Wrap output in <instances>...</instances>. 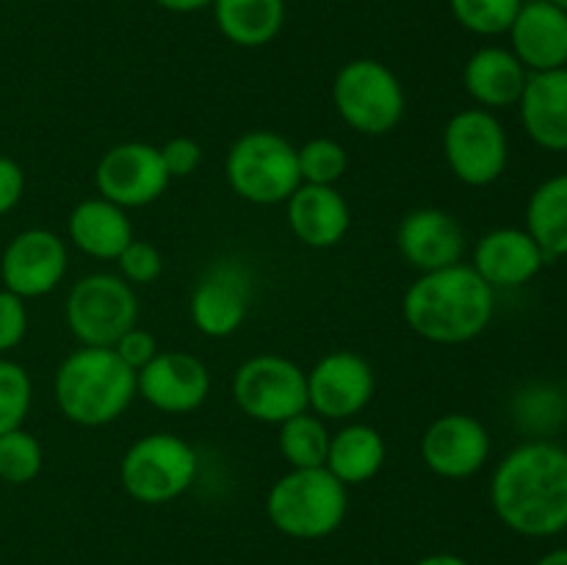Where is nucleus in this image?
<instances>
[{
    "label": "nucleus",
    "instance_id": "4c0bfd02",
    "mask_svg": "<svg viewBox=\"0 0 567 565\" xmlns=\"http://www.w3.org/2000/svg\"><path fill=\"white\" fill-rule=\"evenodd\" d=\"M155 3L166 11H175V14H192L205 6H214V0H155Z\"/></svg>",
    "mask_w": 567,
    "mask_h": 565
},
{
    "label": "nucleus",
    "instance_id": "f8f14e48",
    "mask_svg": "<svg viewBox=\"0 0 567 565\" xmlns=\"http://www.w3.org/2000/svg\"><path fill=\"white\" fill-rule=\"evenodd\" d=\"M374 397V371L358 352L338 349L308 371V408L321 419L358 415Z\"/></svg>",
    "mask_w": 567,
    "mask_h": 565
},
{
    "label": "nucleus",
    "instance_id": "aec40b11",
    "mask_svg": "<svg viewBox=\"0 0 567 565\" xmlns=\"http://www.w3.org/2000/svg\"><path fill=\"white\" fill-rule=\"evenodd\" d=\"M526 136L548 153H567V66L529 72L518 100Z\"/></svg>",
    "mask_w": 567,
    "mask_h": 565
},
{
    "label": "nucleus",
    "instance_id": "ddd939ff",
    "mask_svg": "<svg viewBox=\"0 0 567 565\" xmlns=\"http://www.w3.org/2000/svg\"><path fill=\"white\" fill-rule=\"evenodd\" d=\"M66 244L61 236L44 227L17 233L3 249L0 258V277H3L6 291L17 294L22 299L44 297L55 291L66 275Z\"/></svg>",
    "mask_w": 567,
    "mask_h": 565
},
{
    "label": "nucleus",
    "instance_id": "20e7f679",
    "mask_svg": "<svg viewBox=\"0 0 567 565\" xmlns=\"http://www.w3.org/2000/svg\"><path fill=\"white\" fill-rule=\"evenodd\" d=\"M349 493L338 476L321 469H291L266 496L271 526L293 541H321L343 524Z\"/></svg>",
    "mask_w": 567,
    "mask_h": 565
},
{
    "label": "nucleus",
    "instance_id": "6e6552de",
    "mask_svg": "<svg viewBox=\"0 0 567 565\" xmlns=\"http://www.w3.org/2000/svg\"><path fill=\"white\" fill-rule=\"evenodd\" d=\"M66 327L81 347H114L138 319L131 282L116 275H86L66 294Z\"/></svg>",
    "mask_w": 567,
    "mask_h": 565
},
{
    "label": "nucleus",
    "instance_id": "1a4fd4ad",
    "mask_svg": "<svg viewBox=\"0 0 567 565\" xmlns=\"http://www.w3.org/2000/svg\"><path fill=\"white\" fill-rule=\"evenodd\" d=\"M443 155L460 183L493 186L507 172L509 138L498 116L487 109H463L443 127Z\"/></svg>",
    "mask_w": 567,
    "mask_h": 565
},
{
    "label": "nucleus",
    "instance_id": "f3484780",
    "mask_svg": "<svg viewBox=\"0 0 567 565\" xmlns=\"http://www.w3.org/2000/svg\"><path fill=\"white\" fill-rule=\"evenodd\" d=\"M396 247L421 275L460 264L465 253L463 225L449 210L415 208L399 222Z\"/></svg>",
    "mask_w": 567,
    "mask_h": 565
},
{
    "label": "nucleus",
    "instance_id": "7c9ffc66",
    "mask_svg": "<svg viewBox=\"0 0 567 565\" xmlns=\"http://www.w3.org/2000/svg\"><path fill=\"white\" fill-rule=\"evenodd\" d=\"M44 463L42 446L31 432L11 430L0 435V480L9 485H28L39 476Z\"/></svg>",
    "mask_w": 567,
    "mask_h": 565
},
{
    "label": "nucleus",
    "instance_id": "9b49d317",
    "mask_svg": "<svg viewBox=\"0 0 567 565\" xmlns=\"http://www.w3.org/2000/svg\"><path fill=\"white\" fill-rule=\"evenodd\" d=\"M161 150L144 142H122L103 153L94 170L97 194L120 208H144L169 186Z\"/></svg>",
    "mask_w": 567,
    "mask_h": 565
},
{
    "label": "nucleus",
    "instance_id": "72a5a7b5",
    "mask_svg": "<svg viewBox=\"0 0 567 565\" xmlns=\"http://www.w3.org/2000/svg\"><path fill=\"white\" fill-rule=\"evenodd\" d=\"M28 332L25 299L11 291H0V355L14 349Z\"/></svg>",
    "mask_w": 567,
    "mask_h": 565
},
{
    "label": "nucleus",
    "instance_id": "c9c22d12",
    "mask_svg": "<svg viewBox=\"0 0 567 565\" xmlns=\"http://www.w3.org/2000/svg\"><path fill=\"white\" fill-rule=\"evenodd\" d=\"M111 349H114L133 371L144 369V366L158 355V343H155V338L150 336L147 330H142V327H131V330H127Z\"/></svg>",
    "mask_w": 567,
    "mask_h": 565
},
{
    "label": "nucleus",
    "instance_id": "a211bd4d",
    "mask_svg": "<svg viewBox=\"0 0 567 565\" xmlns=\"http://www.w3.org/2000/svg\"><path fill=\"white\" fill-rule=\"evenodd\" d=\"M548 258L526 227H496L485 233L474 249V269L487 286L520 288L535 280Z\"/></svg>",
    "mask_w": 567,
    "mask_h": 565
},
{
    "label": "nucleus",
    "instance_id": "b1692460",
    "mask_svg": "<svg viewBox=\"0 0 567 565\" xmlns=\"http://www.w3.org/2000/svg\"><path fill=\"white\" fill-rule=\"evenodd\" d=\"M214 17L233 44L264 48L286 22V0H214Z\"/></svg>",
    "mask_w": 567,
    "mask_h": 565
},
{
    "label": "nucleus",
    "instance_id": "4be33fe9",
    "mask_svg": "<svg viewBox=\"0 0 567 565\" xmlns=\"http://www.w3.org/2000/svg\"><path fill=\"white\" fill-rule=\"evenodd\" d=\"M526 78L529 70L518 61V55L509 48H498V44H487L480 48L463 70L465 92L471 94L480 109L498 111L518 105L520 94H524Z\"/></svg>",
    "mask_w": 567,
    "mask_h": 565
},
{
    "label": "nucleus",
    "instance_id": "c85d7f7f",
    "mask_svg": "<svg viewBox=\"0 0 567 565\" xmlns=\"http://www.w3.org/2000/svg\"><path fill=\"white\" fill-rule=\"evenodd\" d=\"M524 0H449L452 17L476 37H502L518 17Z\"/></svg>",
    "mask_w": 567,
    "mask_h": 565
},
{
    "label": "nucleus",
    "instance_id": "9d476101",
    "mask_svg": "<svg viewBox=\"0 0 567 565\" xmlns=\"http://www.w3.org/2000/svg\"><path fill=\"white\" fill-rule=\"evenodd\" d=\"M233 399L249 419L280 427L308 410V374L282 355H255L233 374Z\"/></svg>",
    "mask_w": 567,
    "mask_h": 565
},
{
    "label": "nucleus",
    "instance_id": "dca6fc26",
    "mask_svg": "<svg viewBox=\"0 0 567 565\" xmlns=\"http://www.w3.org/2000/svg\"><path fill=\"white\" fill-rule=\"evenodd\" d=\"M210 374L188 352H158L136 371V393L164 413H192L208 399Z\"/></svg>",
    "mask_w": 567,
    "mask_h": 565
},
{
    "label": "nucleus",
    "instance_id": "4468645a",
    "mask_svg": "<svg viewBox=\"0 0 567 565\" xmlns=\"http://www.w3.org/2000/svg\"><path fill=\"white\" fill-rule=\"evenodd\" d=\"M421 458L443 480H468L491 458V435L474 415L446 413L426 427Z\"/></svg>",
    "mask_w": 567,
    "mask_h": 565
},
{
    "label": "nucleus",
    "instance_id": "412c9836",
    "mask_svg": "<svg viewBox=\"0 0 567 565\" xmlns=\"http://www.w3.org/2000/svg\"><path fill=\"white\" fill-rule=\"evenodd\" d=\"M288 225L291 233L313 249L336 247L349 230V205L336 186H313L302 183L291 197L286 199Z\"/></svg>",
    "mask_w": 567,
    "mask_h": 565
},
{
    "label": "nucleus",
    "instance_id": "c756f323",
    "mask_svg": "<svg viewBox=\"0 0 567 565\" xmlns=\"http://www.w3.org/2000/svg\"><path fill=\"white\" fill-rule=\"evenodd\" d=\"M297 161L302 183H313V186H336L349 170V155L343 144L327 136L310 138L302 147H297Z\"/></svg>",
    "mask_w": 567,
    "mask_h": 565
},
{
    "label": "nucleus",
    "instance_id": "7ed1b4c3",
    "mask_svg": "<svg viewBox=\"0 0 567 565\" xmlns=\"http://www.w3.org/2000/svg\"><path fill=\"white\" fill-rule=\"evenodd\" d=\"M55 404L72 424L103 427L120 419L136 397V371L111 347H81L61 360Z\"/></svg>",
    "mask_w": 567,
    "mask_h": 565
},
{
    "label": "nucleus",
    "instance_id": "39448f33",
    "mask_svg": "<svg viewBox=\"0 0 567 565\" xmlns=\"http://www.w3.org/2000/svg\"><path fill=\"white\" fill-rule=\"evenodd\" d=\"M233 192L252 205H280L302 186L297 147L275 131H249L233 142L225 161Z\"/></svg>",
    "mask_w": 567,
    "mask_h": 565
},
{
    "label": "nucleus",
    "instance_id": "f03ea898",
    "mask_svg": "<svg viewBox=\"0 0 567 565\" xmlns=\"http://www.w3.org/2000/svg\"><path fill=\"white\" fill-rule=\"evenodd\" d=\"M493 310L496 291L468 264L426 271L402 299V316L410 330L441 347L480 338L491 325Z\"/></svg>",
    "mask_w": 567,
    "mask_h": 565
},
{
    "label": "nucleus",
    "instance_id": "5701e85b",
    "mask_svg": "<svg viewBox=\"0 0 567 565\" xmlns=\"http://www.w3.org/2000/svg\"><path fill=\"white\" fill-rule=\"evenodd\" d=\"M72 244L97 260H116L133 242V225L125 208L103 197H89L72 208L66 222Z\"/></svg>",
    "mask_w": 567,
    "mask_h": 565
},
{
    "label": "nucleus",
    "instance_id": "6ab92c4d",
    "mask_svg": "<svg viewBox=\"0 0 567 565\" xmlns=\"http://www.w3.org/2000/svg\"><path fill=\"white\" fill-rule=\"evenodd\" d=\"M509 50L529 72L567 66V11L551 0H529L509 25Z\"/></svg>",
    "mask_w": 567,
    "mask_h": 565
},
{
    "label": "nucleus",
    "instance_id": "79ce46f5",
    "mask_svg": "<svg viewBox=\"0 0 567 565\" xmlns=\"http://www.w3.org/2000/svg\"><path fill=\"white\" fill-rule=\"evenodd\" d=\"M563 391H565V399H567V380H565V388H563Z\"/></svg>",
    "mask_w": 567,
    "mask_h": 565
},
{
    "label": "nucleus",
    "instance_id": "0eeeda50",
    "mask_svg": "<svg viewBox=\"0 0 567 565\" xmlns=\"http://www.w3.org/2000/svg\"><path fill=\"white\" fill-rule=\"evenodd\" d=\"M197 452L172 432H153L133 443L120 463V482L142 504H166L197 480Z\"/></svg>",
    "mask_w": 567,
    "mask_h": 565
},
{
    "label": "nucleus",
    "instance_id": "393cba45",
    "mask_svg": "<svg viewBox=\"0 0 567 565\" xmlns=\"http://www.w3.org/2000/svg\"><path fill=\"white\" fill-rule=\"evenodd\" d=\"M385 441L369 424H349L330 438L324 469L343 485H360L380 474L385 463Z\"/></svg>",
    "mask_w": 567,
    "mask_h": 565
},
{
    "label": "nucleus",
    "instance_id": "ea45409f",
    "mask_svg": "<svg viewBox=\"0 0 567 565\" xmlns=\"http://www.w3.org/2000/svg\"><path fill=\"white\" fill-rule=\"evenodd\" d=\"M535 565H567V548H554V552L543 554Z\"/></svg>",
    "mask_w": 567,
    "mask_h": 565
},
{
    "label": "nucleus",
    "instance_id": "423d86ee",
    "mask_svg": "<svg viewBox=\"0 0 567 565\" xmlns=\"http://www.w3.org/2000/svg\"><path fill=\"white\" fill-rule=\"evenodd\" d=\"M332 103L341 120L363 136H385L402 122L408 97L391 66L377 59H354L332 81Z\"/></svg>",
    "mask_w": 567,
    "mask_h": 565
},
{
    "label": "nucleus",
    "instance_id": "bb28decb",
    "mask_svg": "<svg viewBox=\"0 0 567 565\" xmlns=\"http://www.w3.org/2000/svg\"><path fill=\"white\" fill-rule=\"evenodd\" d=\"M330 430L316 413H297L280 424V452L291 469H321L330 452Z\"/></svg>",
    "mask_w": 567,
    "mask_h": 565
},
{
    "label": "nucleus",
    "instance_id": "e433bc0d",
    "mask_svg": "<svg viewBox=\"0 0 567 565\" xmlns=\"http://www.w3.org/2000/svg\"><path fill=\"white\" fill-rule=\"evenodd\" d=\"M25 192V172L9 155H0V216L9 214Z\"/></svg>",
    "mask_w": 567,
    "mask_h": 565
},
{
    "label": "nucleus",
    "instance_id": "f257e3e1",
    "mask_svg": "<svg viewBox=\"0 0 567 565\" xmlns=\"http://www.w3.org/2000/svg\"><path fill=\"white\" fill-rule=\"evenodd\" d=\"M491 504L504 526L524 537L567 530V449L532 438L507 452L491 480Z\"/></svg>",
    "mask_w": 567,
    "mask_h": 565
},
{
    "label": "nucleus",
    "instance_id": "58836bf2",
    "mask_svg": "<svg viewBox=\"0 0 567 565\" xmlns=\"http://www.w3.org/2000/svg\"><path fill=\"white\" fill-rule=\"evenodd\" d=\"M415 565H471V563L460 557V554L437 552V554H430V557H421Z\"/></svg>",
    "mask_w": 567,
    "mask_h": 565
},
{
    "label": "nucleus",
    "instance_id": "a878e982",
    "mask_svg": "<svg viewBox=\"0 0 567 565\" xmlns=\"http://www.w3.org/2000/svg\"><path fill=\"white\" fill-rule=\"evenodd\" d=\"M526 230L548 260L567 258V172L546 177L526 203Z\"/></svg>",
    "mask_w": 567,
    "mask_h": 565
},
{
    "label": "nucleus",
    "instance_id": "2eb2a0df",
    "mask_svg": "<svg viewBox=\"0 0 567 565\" xmlns=\"http://www.w3.org/2000/svg\"><path fill=\"white\" fill-rule=\"evenodd\" d=\"M249 271L238 260L210 266L192 294V321L203 336L227 338L244 325L249 310Z\"/></svg>",
    "mask_w": 567,
    "mask_h": 565
},
{
    "label": "nucleus",
    "instance_id": "473e14b6",
    "mask_svg": "<svg viewBox=\"0 0 567 565\" xmlns=\"http://www.w3.org/2000/svg\"><path fill=\"white\" fill-rule=\"evenodd\" d=\"M116 264H120L122 280H127L131 286H147V282L158 280L161 271H164L161 253L150 242H142V238H133L120 253Z\"/></svg>",
    "mask_w": 567,
    "mask_h": 565
},
{
    "label": "nucleus",
    "instance_id": "2f4dec72",
    "mask_svg": "<svg viewBox=\"0 0 567 565\" xmlns=\"http://www.w3.org/2000/svg\"><path fill=\"white\" fill-rule=\"evenodd\" d=\"M31 377L14 360L0 358V435L20 430L31 410Z\"/></svg>",
    "mask_w": 567,
    "mask_h": 565
},
{
    "label": "nucleus",
    "instance_id": "a19ab883",
    "mask_svg": "<svg viewBox=\"0 0 567 565\" xmlns=\"http://www.w3.org/2000/svg\"><path fill=\"white\" fill-rule=\"evenodd\" d=\"M554 6H559V9H565L567 11V0H551Z\"/></svg>",
    "mask_w": 567,
    "mask_h": 565
},
{
    "label": "nucleus",
    "instance_id": "cd10ccee",
    "mask_svg": "<svg viewBox=\"0 0 567 565\" xmlns=\"http://www.w3.org/2000/svg\"><path fill=\"white\" fill-rule=\"evenodd\" d=\"M513 413L520 430L529 432L532 438L551 441L554 432L567 421L565 391L557 386H546V382H535L515 397Z\"/></svg>",
    "mask_w": 567,
    "mask_h": 565
},
{
    "label": "nucleus",
    "instance_id": "f704fd0d",
    "mask_svg": "<svg viewBox=\"0 0 567 565\" xmlns=\"http://www.w3.org/2000/svg\"><path fill=\"white\" fill-rule=\"evenodd\" d=\"M158 150L169 177H188L192 172H197L199 161H203V150H199V144L188 136L169 138V142Z\"/></svg>",
    "mask_w": 567,
    "mask_h": 565
}]
</instances>
